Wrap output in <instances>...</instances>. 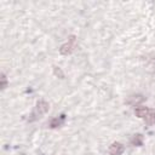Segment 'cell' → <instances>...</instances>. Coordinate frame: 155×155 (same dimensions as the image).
Listing matches in <instances>:
<instances>
[{
    "mask_svg": "<svg viewBox=\"0 0 155 155\" xmlns=\"http://www.w3.org/2000/svg\"><path fill=\"white\" fill-rule=\"evenodd\" d=\"M48 108H50V105H48V103H47L46 101H39V102L36 103L35 109L33 110V113H31V115H30V116H31V117H30V121H34V120L41 117L42 115H45V114L48 111Z\"/></svg>",
    "mask_w": 155,
    "mask_h": 155,
    "instance_id": "1",
    "label": "cell"
},
{
    "mask_svg": "<svg viewBox=\"0 0 155 155\" xmlns=\"http://www.w3.org/2000/svg\"><path fill=\"white\" fill-rule=\"evenodd\" d=\"M75 46H76V39H75V36L71 35V36L69 38L68 42L61 46L59 52H61V54H63V56H68V54H70V53L74 51Z\"/></svg>",
    "mask_w": 155,
    "mask_h": 155,
    "instance_id": "2",
    "label": "cell"
},
{
    "mask_svg": "<svg viewBox=\"0 0 155 155\" xmlns=\"http://www.w3.org/2000/svg\"><path fill=\"white\" fill-rule=\"evenodd\" d=\"M124 149H125V148H124V145H122L121 143L115 142V143H113V144L109 147L108 151H109L110 155H120V154L124 153Z\"/></svg>",
    "mask_w": 155,
    "mask_h": 155,
    "instance_id": "3",
    "label": "cell"
},
{
    "mask_svg": "<svg viewBox=\"0 0 155 155\" xmlns=\"http://www.w3.org/2000/svg\"><path fill=\"white\" fill-rule=\"evenodd\" d=\"M143 101H144V97H143V96H140V94H136V96H131V97H128L127 103H128V104H132V105H136V104H139V103L143 102Z\"/></svg>",
    "mask_w": 155,
    "mask_h": 155,
    "instance_id": "4",
    "label": "cell"
},
{
    "mask_svg": "<svg viewBox=\"0 0 155 155\" xmlns=\"http://www.w3.org/2000/svg\"><path fill=\"white\" fill-rule=\"evenodd\" d=\"M148 111H149V109H148L147 107H142V105H139V107H137V108H136L134 114H136L138 117H143V119H144V117L147 116Z\"/></svg>",
    "mask_w": 155,
    "mask_h": 155,
    "instance_id": "5",
    "label": "cell"
},
{
    "mask_svg": "<svg viewBox=\"0 0 155 155\" xmlns=\"http://www.w3.org/2000/svg\"><path fill=\"white\" fill-rule=\"evenodd\" d=\"M144 120H145V124H147V125H153V124H155V110L149 109V111H148L147 116L144 117Z\"/></svg>",
    "mask_w": 155,
    "mask_h": 155,
    "instance_id": "6",
    "label": "cell"
},
{
    "mask_svg": "<svg viewBox=\"0 0 155 155\" xmlns=\"http://www.w3.org/2000/svg\"><path fill=\"white\" fill-rule=\"evenodd\" d=\"M63 120H64V115H62L61 117H54V119H52V121H51L50 126H51V127H58V126H61V125H62Z\"/></svg>",
    "mask_w": 155,
    "mask_h": 155,
    "instance_id": "7",
    "label": "cell"
},
{
    "mask_svg": "<svg viewBox=\"0 0 155 155\" xmlns=\"http://www.w3.org/2000/svg\"><path fill=\"white\" fill-rule=\"evenodd\" d=\"M131 143H132L133 145H142V136H140V134H136V136L132 138Z\"/></svg>",
    "mask_w": 155,
    "mask_h": 155,
    "instance_id": "8",
    "label": "cell"
},
{
    "mask_svg": "<svg viewBox=\"0 0 155 155\" xmlns=\"http://www.w3.org/2000/svg\"><path fill=\"white\" fill-rule=\"evenodd\" d=\"M54 74L56 75H59L61 76V79H63L64 78V74L62 73V70L59 69V68H57V67H54Z\"/></svg>",
    "mask_w": 155,
    "mask_h": 155,
    "instance_id": "9",
    "label": "cell"
},
{
    "mask_svg": "<svg viewBox=\"0 0 155 155\" xmlns=\"http://www.w3.org/2000/svg\"><path fill=\"white\" fill-rule=\"evenodd\" d=\"M1 81H2L1 87L5 88V87H6V76H5V74H2V76H1Z\"/></svg>",
    "mask_w": 155,
    "mask_h": 155,
    "instance_id": "10",
    "label": "cell"
}]
</instances>
